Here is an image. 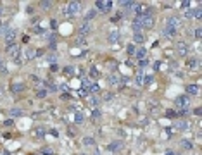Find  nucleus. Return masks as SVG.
<instances>
[{"label": "nucleus", "instance_id": "f257e3e1", "mask_svg": "<svg viewBox=\"0 0 202 155\" xmlns=\"http://www.w3.org/2000/svg\"><path fill=\"white\" fill-rule=\"evenodd\" d=\"M79 9H81V2H78V0H71V2H67V5H66V9H64L62 14L67 16V17H75V16L79 12Z\"/></svg>", "mask_w": 202, "mask_h": 155}, {"label": "nucleus", "instance_id": "f03ea898", "mask_svg": "<svg viewBox=\"0 0 202 155\" xmlns=\"http://www.w3.org/2000/svg\"><path fill=\"white\" fill-rule=\"evenodd\" d=\"M112 7H114V4H112L111 0H97L94 9L97 12H100V14H107V12L112 11Z\"/></svg>", "mask_w": 202, "mask_h": 155}, {"label": "nucleus", "instance_id": "7ed1b4c3", "mask_svg": "<svg viewBox=\"0 0 202 155\" xmlns=\"http://www.w3.org/2000/svg\"><path fill=\"white\" fill-rule=\"evenodd\" d=\"M5 50H7V55L11 57L12 60H16V62H21V47H19L17 43L11 45V47H5Z\"/></svg>", "mask_w": 202, "mask_h": 155}, {"label": "nucleus", "instance_id": "20e7f679", "mask_svg": "<svg viewBox=\"0 0 202 155\" xmlns=\"http://www.w3.org/2000/svg\"><path fill=\"white\" fill-rule=\"evenodd\" d=\"M175 105L178 110H185V109L190 107V96L188 95H180L175 98Z\"/></svg>", "mask_w": 202, "mask_h": 155}, {"label": "nucleus", "instance_id": "39448f33", "mask_svg": "<svg viewBox=\"0 0 202 155\" xmlns=\"http://www.w3.org/2000/svg\"><path fill=\"white\" fill-rule=\"evenodd\" d=\"M16 38H17V31H16V30H9L7 33L4 35L5 47H11V45H14V43H16Z\"/></svg>", "mask_w": 202, "mask_h": 155}, {"label": "nucleus", "instance_id": "423d86ee", "mask_svg": "<svg viewBox=\"0 0 202 155\" xmlns=\"http://www.w3.org/2000/svg\"><path fill=\"white\" fill-rule=\"evenodd\" d=\"M188 52H190V48H188V45L185 41H178L176 43V54L180 57H188Z\"/></svg>", "mask_w": 202, "mask_h": 155}, {"label": "nucleus", "instance_id": "0eeeda50", "mask_svg": "<svg viewBox=\"0 0 202 155\" xmlns=\"http://www.w3.org/2000/svg\"><path fill=\"white\" fill-rule=\"evenodd\" d=\"M156 24L154 16H142V30H150Z\"/></svg>", "mask_w": 202, "mask_h": 155}, {"label": "nucleus", "instance_id": "6e6552de", "mask_svg": "<svg viewBox=\"0 0 202 155\" xmlns=\"http://www.w3.org/2000/svg\"><path fill=\"white\" fill-rule=\"evenodd\" d=\"M94 31V26H92V22H83V24H79V36H88L90 33Z\"/></svg>", "mask_w": 202, "mask_h": 155}, {"label": "nucleus", "instance_id": "1a4fd4ad", "mask_svg": "<svg viewBox=\"0 0 202 155\" xmlns=\"http://www.w3.org/2000/svg\"><path fill=\"white\" fill-rule=\"evenodd\" d=\"M24 88H26V85H24V81H16L11 85V93H14V95H19V93L24 92Z\"/></svg>", "mask_w": 202, "mask_h": 155}, {"label": "nucleus", "instance_id": "9d476101", "mask_svg": "<svg viewBox=\"0 0 202 155\" xmlns=\"http://www.w3.org/2000/svg\"><path fill=\"white\" fill-rule=\"evenodd\" d=\"M176 33H178V30H176V28H173V26H168L166 24L164 28H162V36L164 38H175L176 36Z\"/></svg>", "mask_w": 202, "mask_h": 155}, {"label": "nucleus", "instance_id": "9b49d317", "mask_svg": "<svg viewBox=\"0 0 202 155\" xmlns=\"http://www.w3.org/2000/svg\"><path fill=\"white\" fill-rule=\"evenodd\" d=\"M121 148H123V143H121L119 140H114L111 141V143L107 145V152H111V153H116V152H119Z\"/></svg>", "mask_w": 202, "mask_h": 155}, {"label": "nucleus", "instance_id": "f8f14e48", "mask_svg": "<svg viewBox=\"0 0 202 155\" xmlns=\"http://www.w3.org/2000/svg\"><path fill=\"white\" fill-rule=\"evenodd\" d=\"M166 24L168 26H173V28H176V30H178V26H181V19L178 17V16H169L168 19H166Z\"/></svg>", "mask_w": 202, "mask_h": 155}, {"label": "nucleus", "instance_id": "ddd939ff", "mask_svg": "<svg viewBox=\"0 0 202 155\" xmlns=\"http://www.w3.org/2000/svg\"><path fill=\"white\" fill-rule=\"evenodd\" d=\"M199 66H200L199 57H187V67L188 69H199Z\"/></svg>", "mask_w": 202, "mask_h": 155}, {"label": "nucleus", "instance_id": "4468645a", "mask_svg": "<svg viewBox=\"0 0 202 155\" xmlns=\"http://www.w3.org/2000/svg\"><path fill=\"white\" fill-rule=\"evenodd\" d=\"M185 92H187L188 96H197L199 93H200V88H199V85H187V88H185Z\"/></svg>", "mask_w": 202, "mask_h": 155}, {"label": "nucleus", "instance_id": "2eb2a0df", "mask_svg": "<svg viewBox=\"0 0 202 155\" xmlns=\"http://www.w3.org/2000/svg\"><path fill=\"white\" fill-rule=\"evenodd\" d=\"M133 5H135V2H131V0H124V2H119V9H121V12H131Z\"/></svg>", "mask_w": 202, "mask_h": 155}, {"label": "nucleus", "instance_id": "dca6fc26", "mask_svg": "<svg viewBox=\"0 0 202 155\" xmlns=\"http://www.w3.org/2000/svg\"><path fill=\"white\" fill-rule=\"evenodd\" d=\"M22 55H24V62H30V60H33L35 57H36V50H35V48H28Z\"/></svg>", "mask_w": 202, "mask_h": 155}, {"label": "nucleus", "instance_id": "f3484780", "mask_svg": "<svg viewBox=\"0 0 202 155\" xmlns=\"http://www.w3.org/2000/svg\"><path fill=\"white\" fill-rule=\"evenodd\" d=\"M133 41H135V43H138V45H142L143 41H145V33H143V31H137V33H133Z\"/></svg>", "mask_w": 202, "mask_h": 155}, {"label": "nucleus", "instance_id": "a211bd4d", "mask_svg": "<svg viewBox=\"0 0 202 155\" xmlns=\"http://www.w3.org/2000/svg\"><path fill=\"white\" fill-rule=\"evenodd\" d=\"M107 81H109V85H118V83L121 81V76L118 73H111L107 76Z\"/></svg>", "mask_w": 202, "mask_h": 155}, {"label": "nucleus", "instance_id": "6ab92c4d", "mask_svg": "<svg viewBox=\"0 0 202 155\" xmlns=\"http://www.w3.org/2000/svg\"><path fill=\"white\" fill-rule=\"evenodd\" d=\"M143 76H145V74H143L142 69L137 71V74H135V85L137 86H143Z\"/></svg>", "mask_w": 202, "mask_h": 155}, {"label": "nucleus", "instance_id": "aec40b11", "mask_svg": "<svg viewBox=\"0 0 202 155\" xmlns=\"http://www.w3.org/2000/svg\"><path fill=\"white\" fill-rule=\"evenodd\" d=\"M88 103H90V107H92V109H97L99 105H100V98H99V95L88 96Z\"/></svg>", "mask_w": 202, "mask_h": 155}, {"label": "nucleus", "instance_id": "412c9836", "mask_svg": "<svg viewBox=\"0 0 202 155\" xmlns=\"http://www.w3.org/2000/svg\"><path fill=\"white\" fill-rule=\"evenodd\" d=\"M135 59H137V60H143V59H145V57H147V50H145V48H138V50H135Z\"/></svg>", "mask_w": 202, "mask_h": 155}, {"label": "nucleus", "instance_id": "4be33fe9", "mask_svg": "<svg viewBox=\"0 0 202 155\" xmlns=\"http://www.w3.org/2000/svg\"><path fill=\"white\" fill-rule=\"evenodd\" d=\"M121 38V35H119V31H111V33L107 35V40L111 41V43H116L118 40Z\"/></svg>", "mask_w": 202, "mask_h": 155}, {"label": "nucleus", "instance_id": "5701e85b", "mask_svg": "<svg viewBox=\"0 0 202 155\" xmlns=\"http://www.w3.org/2000/svg\"><path fill=\"white\" fill-rule=\"evenodd\" d=\"M97 14H99V12L95 11V9H90V11L85 14V22H90L92 19H95V17H97Z\"/></svg>", "mask_w": 202, "mask_h": 155}, {"label": "nucleus", "instance_id": "b1692460", "mask_svg": "<svg viewBox=\"0 0 202 155\" xmlns=\"http://www.w3.org/2000/svg\"><path fill=\"white\" fill-rule=\"evenodd\" d=\"M92 79H90V78H83L81 79V90H85L86 93H88V90H90V86H92Z\"/></svg>", "mask_w": 202, "mask_h": 155}, {"label": "nucleus", "instance_id": "393cba45", "mask_svg": "<svg viewBox=\"0 0 202 155\" xmlns=\"http://www.w3.org/2000/svg\"><path fill=\"white\" fill-rule=\"evenodd\" d=\"M47 95H49V90L47 88H36V92H35V96H36V98H45Z\"/></svg>", "mask_w": 202, "mask_h": 155}, {"label": "nucleus", "instance_id": "a878e982", "mask_svg": "<svg viewBox=\"0 0 202 155\" xmlns=\"http://www.w3.org/2000/svg\"><path fill=\"white\" fill-rule=\"evenodd\" d=\"M9 114H11V117H21L24 112H22V109H19V107H12L11 110H9Z\"/></svg>", "mask_w": 202, "mask_h": 155}, {"label": "nucleus", "instance_id": "bb28decb", "mask_svg": "<svg viewBox=\"0 0 202 155\" xmlns=\"http://www.w3.org/2000/svg\"><path fill=\"white\" fill-rule=\"evenodd\" d=\"M188 122L187 121H178V122H175V129H178V131H183V129H187L188 128Z\"/></svg>", "mask_w": 202, "mask_h": 155}, {"label": "nucleus", "instance_id": "cd10ccee", "mask_svg": "<svg viewBox=\"0 0 202 155\" xmlns=\"http://www.w3.org/2000/svg\"><path fill=\"white\" fill-rule=\"evenodd\" d=\"M88 93H90V95H99V93H100V86L94 81V83H92V86H90V90H88Z\"/></svg>", "mask_w": 202, "mask_h": 155}, {"label": "nucleus", "instance_id": "c85d7f7f", "mask_svg": "<svg viewBox=\"0 0 202 155\" xmlns=\"http://www.w3.org/2000/svg\"><path fill=\"white\" fill-rule=\"evenodd\" d=\"M62 73H64V76H69V78H71V76H75V67H73V66H66V67L62 69Z\"/></svg>", "mask_w": 202, "mask_h": 155}, {"label": "nucleus", "instance_id": "c756f323", "mask_svg": "<svg viewBox=\"0 0 202 155\" xmlns=\"http://www.w3.org/2000/svg\"><path fill=\"white\" fill-rule=\"evenodd\" d=\"M154 83V74H145L143 76V86H149Z\"/></svg>", "mask_w": 202, "mask_h": 155}, {"label": "nucleus", "instance_id": "7c9ffc66", "mask_svg": "<svg viewBox=\"0 0 202 155\" xmlns=\"http://www.w3.org/2000/svg\"><path fill=\"white\" fill-rule=\"evenodd\" d=\"M88 74H90V78H94V79H99V78H100V71H99L97 67H92Z\"/></svg>", "mask_w": 202, "mask_h": 155}, {"label": "nucleus", "instance_id": "2f4dec72", "mask_svg": "<svg viewBox=\"0 0 202 155\" xmlns=\"http://www.w3.org/2000/svg\"><path fill=\"white\" fill-rule=\"evenodd\" d=\"M83 145H86V147H95V140L92 136H85L83 138Z\"/></svg>", "mask_w": 202, "mask_h": 155}, {"label": "nucleus", "instance_id": "473e14b6", "mask_svg": "<svg viewBox=\"0 0 202 155\" xmlns=\"http://www.w3.org/2000/svg\"><path fill=\"white\" fill-rule=\"evenodd\" d=\"M181 148H183V150H192V148H194V143L185 140V141H181Z\"/></svg>", "mask_w": 202, "mask_h": 155}, {"label": "nucleus", "instance_id": "72a5a7b5", "mask_svg": "<svg viewBox=\"0 0 202 155\" xmlns=\"http://www.w3.org/2000/svg\"><path fill=\"white\" fill-rule=\"evenodd\" d=\"M83 121H85L83 114H81V112H76V114H75V122H76V124H83Z\"/></svg>", "mask_w": 202, "mask_h": 155}, {"label": "nucleus", "instance_id": "f704fd0d", "mask_svg": "<svg viewBox=\"0 0 202 155\" xmlns=\"http://www.w3.org/2000/svg\"><path fill=\"white\" fill-rule=\"evenodd\" d=\"M35 136H36V138H43V136H45V129L41 128V126L35 129Z\"/></svg>", "mask_w": 202, "mask_h": 155}, {"label": "nucleus", "instance_id": "c9c22d12", "mask_svg": "<svg viewBox=\"0 0 202 155\" xmlns=\"http://www.w3.org/2000/svg\"><path fill=\"white\" fill-rule=\"evenodd\" d=\"M100 115H102V112H100V109H92V117L94 119H100Z\"/></svg>", "mask_w": 202, "mask_h": 155}, {"label": "nucleus", "instance_id": "e433bc0d", "mask_svg": "<svg viewBox=\"0 0 202 155\" xmlns=\"http://www.w3.org/2000/svg\"><path fill=\"white\" fill-rule=\"evenodd\" d=\"M126 52H128V55H130V57H133V55H135V43H130V45H128V47H126Z\"/></svg>", "mask_w": 202, "mask_h": 155}, {"label": "nucleus", "instance_id": "4c0bfd02", "mask_svg": "<svg viewBox=\"0 0 202 155\" xmlns=\"http://www.w3.org/2000/svg\"><path fill=\"white\" fill-rule=\"evenodd\" d=\"M194 17H195V19H200V17H202V9H200V5H199V7L194 11Z\"/></svg>", "mask_w": 202, "mask_h": 155}, {"label": "nucleus", "instance_id": "58836bf2", "mask_svg": "<svg viewBox=\"0 0 202 155\" xmlns=\"http://www.w3.org/2000/svg\"><path fill=\"white\" fill-rule=\"evenodd\" d=\"M194 38H195V40H200V38H202L200 28H195V30H194Z\"/></svg>", "mask_w": 202, "mask_h": 155}, {"label": "nucleus", "instance_id": "ea45409f", "mask_svg": "<svg viewBox=\"0 0 202 155\" xmlns=\"http://www.w3.org/2000/svg\"><path fill=\"white\" fill-rule=\"evenodd\" d=\"M185 17H187V19L194 17V9H187V11H185Z\"/></svg>", "mask_w": 202, "mask_h": 155}, {"label": "nucleus", "instance_id": "a19ab883", "mask_svg": "<svg viewBox=\"0 0 202 155\" xmlns=\"http://www.w3.org/2000/svg\"><path fill=\"white\" fill-rule=\"evenodd\" d=\"M33 33H36V35H43V33H45V30H43V28H40V26H35V28H33Z\"/></svg>", "mask_w": 202, "mask_h": 155}, {"label": "nucleus", "instance_id": "79ce46f5", "mask_svg": "<svg viewBox=\"0 0 202 155\" xmlns=\"http://www.w3.org/2000/svg\"><path fill=\"white\" fill-rule=\"evenodd\" d=\"M168 117H178V110H166Z\"/></svg>", "mask_w": 202, "mask_h": 155}, {"label": "nucleus", "instance_id": "37998d69", "mask_svg": "<svg viewBox=\"0 0 202 155\" xmlns=\"http://www.w3.org/2000/svg\"><path fill=\"white\" fill-rule=\"evenodd\" d=\"M40 7L41 9H50L52 7V2H40Z\"/></svg>", "mask_w": 202, "mask_h": 155}, {"label": "nucleus", "instance_id": "c03bdc74", "mask_svg": "<svg viewBox=\"0 0 202 155\" xmlns=\"http://www.w3.org/2000/svg\"><path fill=\"white\" fill-rule=\"evenodd\" d=\"M57 69H59V64H57V62H52V64H50V71H52V73H55Z\"/></svg>", "mask_w": 202, "mask_h": 155}, {"label": "nucleus", "instance_id": "a18cd8bd", "mask_svg": "<svg viewBox=\"0 0 202 155\" xmlns=\"http://www.w3.org/2000/svg\"><path fill=\"white\" fill-rule=\"evenodd\" d=\"M76 45H86V40L83 36H79L78 40H76Z\"/></svg>", "mask_w": 202, "mask_h": 155}, {"label": "nucleus", "instance_id": "49530a36", "mask_svg": "<svg viewBox=\"0 0 202 155\" xmlns=\"http://www.w3.org/2000/svg\"><path fill=\"white\" fill-rule=\"evenodd\" d=\"M50 28H52V30H57V21H55V19L50 21Z\"/></svg>", "mask_w": 202, "mask_h": 155}, {"label": "nucleus", "instance_id": "de8ad7c7", "mask_svg": "<svg viewBox=\"0 0 202 155\" xmlns=\"http://www.w3.org/2000/svg\"><path fill=\"white\" fill-rule=\"evenodd\" d=\"M4 124H5V126H14V119H12V117H11V119H7V121L4 122Z\"/></svg>", "mask_w": 202, "mask_h": 155}, {"label": "nucleus", "instance_id": "09e8293b", "mask_svg": "<svg viewBox=\"0 0 202 155\" xmlns=\"http://www.w3.org/2000/svg\"><path fill=\"white\" fill-rule=\"evenodd\" d=\"M161 69V60H157L156 64H154V71H159Z\"/></svg>", "mask_w": 202, "mask_h": 155}, {"label": "nucleus", "instance_id": "8fccbe9b", "mask_svg": "<svg viewBox=\"0 0 202 155\" xmlns=\"http://www.w3.org/2000/svg\"><path fill=\"white\" fill-rule=\"evenodd\" d=\"M181 7H183V9H188V7H190V2H188V0H185V2H181Z\"/></svg>", "mask_w": 202, "mask_h": 155}, {"label": "nucleus", "instance_id": "3c124183", "mask_svg": "<svg viewBox=\"0 0 202 155\" xmlns=\"http://www.w3.org/2000/svg\"><path fill=\"white\" fill-rule=\"evenodd\" d=\"M194 114H195V115H200V114H202L200 107H195V109H194Z\"/></svg>", "mask_w": 202, "mask_h": 155}, {"label": "nucleus", "instance_id": "603ef678", "mask_svg": "<svg viewBox=\"0 0 202 155\" xmlns=\"http://www.w3.org/2000/svg\"><path fill=\"white\" fill-rule=\"evenodd\" d=\"M166 155H180L178 152H173V150H166Z\"/></svg>", "mask_w": 202, "mask_h": 155}, {"label": "nucleus", "instance_id": "864d4df0", "mask_svg": "<svg viewBox=\"0 0 202 155\" xmlns=\"http://www.w3.org/2000/svg\"><path fill=\"white\" fill-rule=\"evenodd\" d=\"M104 100H107V102H109V100H112V93H107V95H104Z\"/></svg>", "mask_w": 202, "mask_h": 155}, {"label": "nucleus", "instance_id": "5fc2aeb1", "mask_svg": "<svg viewBox=\"0 0 202 155\" xmlns=\"http://www.w3.org/2000/svg\"><path fill=\"white\" fill-rule=\"evenodd\" d=\"M43 153H45V155H52V152H50L49 148H43Z\"/></svg>", "mask_w": 202, "mask_h": 155}, {"label": "nucleus", "instance_id": "6e6d98bb", "mask_svg": "<svg viewBox=\"0 0 202 155\" xmlns=\"http://www.w3.org/2000/svg\"><path fill=\"white\" fill-rule=\"evenodd\" d=\"M60 98H62V100H69V95H67V93H64V95L60 96Z\"/></svg>", "mask_w": 202, "mask_h": 155}, {"label": "nucleus", "instance_id": "4d7b16f0", "mask_svg": "<svg viewBox=\"0 0 202 155\" xmlns=\"http://www.w3.org/2000/svg\"><path fill=\"white\" fill-rule=\"evenodd\" d=\"M94 153H95V155H102V153H100V150H99V148H95V150H94Z\"/></svg>", "mask_w": 202, "mask_h": 155}, {"label": "nucleus", "instance_id": "13d9d810", "mask_svg": "<svg viewBox=\"0 0 202 155\" xmlns=\"http://www.w3.org/2000/svg\"><path fill=\"white\" fill-rule=\"evenodd\" d=\"M0 16H2V4H0Z\"/></svg>", "mask_w": 202, "mask_h": 155}]
</instances>
